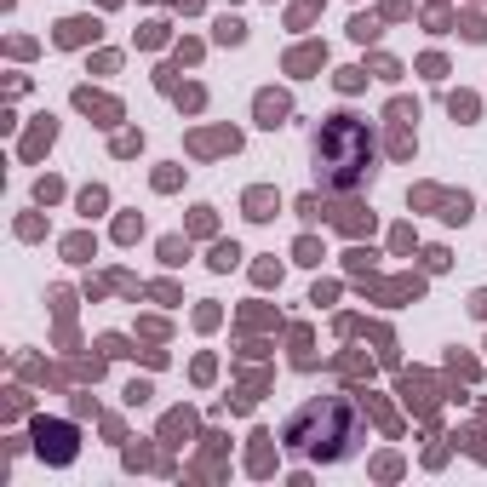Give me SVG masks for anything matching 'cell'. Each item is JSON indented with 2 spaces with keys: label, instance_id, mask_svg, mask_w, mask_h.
<instances>
[{
  "label": "cell",
  "instance_id": "2",
  "mask_svg": "<svg viewBox=\"0 0 487 487\" xmlns=\"http://www.w3.org/2000/svg\"><path fill=\"white\" fill-rule=\"evenodd\" d=\"M258 109H264V126H281V115H287V104H281V97H264Z\"/></svg>",
  "mask_w": 487,
  "mask_h": 487
},
{
  "label": "cell",
  "instance_id": "1",
  "mask_svg": "<svg viewBox=\"0 0 487 487\" xmlns=\"http://www.w3.org/2000/svg\"><path fill=\"white\" fill-rule=\"evenodd\" d=\"M316 172L327 189H361L372 178V138L355 115H333L316 132Z\"/></svg>",
  "mask_w": 487,
  "mask_h": 487
}]
</instances>
